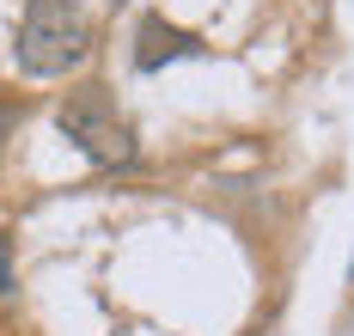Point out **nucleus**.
I'll return each instance as SVG.
<instances>
[{
	"label": "nucleus",
	"mask_w": 354,
	"mask_h": 336,
	"mask_svg": "<svg viewBox=\"0 0 354 336\" xmlns=\"http://www.w3.org/2000/svg\"><path fill=\"white\" fill-rule=\"evenodd\" d=\"M92 49V19H86V0H31L25 6V25H19V68L37 80H55L80 68Z\"/></svg>",
	"instance_id": "f257e3e1"
},
{
	"label": "nucleus",
	"mask_w": 354,
	"mask_h": 336,
	"mask_svg": "<svg viewBox=\"0 0 354 336\" xmlns=\"http://www.w3.org/2000/svg\"><path fill=\"white\" fill-rule=\"evenodd\" d=\"M55 122H62V135H68L92 165H129V159H135V129L122 122L110 86H98V80L73 86L68 98H62V111H55Z\"/></svg>",
	"instance_id": "f03ea898"
},
{
	"label": "nucleus",
	"mask_w": 354,
	"mask_h": 336,
	"mask_svg": "<svg viewBox=\"0 0 354 336\" xmlns=\"http://www.w3.org/2000/svg\"><path fill=\"white\" fill-rule=\"evenodd\" d=\"M189 49H196V37H189V31H177V25H165V19H147V25H141V49H135V62L153 74L159 62L189 55Z\"/></svg>",
	"instance_id": "7ed1b4c3"
},
{
	"label": "nucleus",
	"mask_w": 354,
	"mask_h": 336,
	"mask_svg": "<svg viewBox=\"0 0 354 336\" xmlns=\"http://www.w3.org/2000/svg\"><path fill=\"white\" fill-rule=\"evenodd\" d=\"M19 116H25V104H19V98H0V147H6V135L19 129Z\"/></svg>",
	"instance_id": "20e7f679"
},
{
	"label": "nucleus",
	"mask_w": 354,
	"mask_h": 336,
	"mask_svg": "<svg viewBox=\"0 0 354 336\" xmlns=\"http://www.w3.org/2000/svg\"><path fill=\"white\" fill-rule=\"evenodd\" d=\"M12 288V275H6V239H0V294Z\"/></svg>",
	"instance_id": "39448f33"
}]
</instances>
